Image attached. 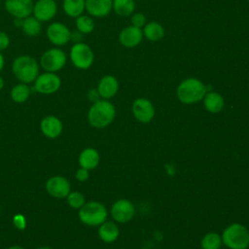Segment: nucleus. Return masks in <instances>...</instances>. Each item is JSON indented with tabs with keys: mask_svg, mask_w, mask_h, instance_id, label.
<instances>
[{
	"mask_svg": "<svg viewBox=\"0 0 249 249\" xmlns=\"http://www.w3.org/2000/svg\"><path fill=\"white\" fill-rule=\"evenodd\" d=\"M98 236L105 243H112L116 241L120 236V229L117 223L114 221H105L98 226Z\"/></svg>",
	"mask_w": 249,
	"mask_h": 249,
	"instance_id": "nucleus-20",
	"label": "nucleus"
},
{
	"mask_svg": "<svg viewBox=\"0 0 249 249\" xmlns=\"http://www.w3.org/2000/svg\"><path fill=\"white\" fill-rule=\"evenodd\" d=\"M37 249H53V248L47 247V246H43V247H39V248H37Z\"/></svg>",
	"mask_w": 249,
	"mask_h": 249,
	"instance_id": "nucleus-40",
	"label": "nucleus"
},
{
	"mask_svg": "<svg viewBox=\"0 0 249 249\" xmlns=\"http://www.w3.org/2000/svg\"><path fill=\"white\" fill-rule=\"evenodd\" d=\"M143 39V31L141 28L129 25L124 27L119 35L120 43L125 48H135Z\"/></svg>",
	"mask_w": 249,
	"mask_h": 249,
	"instance_id": "nucleus-16",
	"label": "nucleus"
},
{
	"mask_svg": "<svg viewBox=\"0 0 249 249\" xmlns=\"http://www.w3.org/2000/svg\"><path fill=\"white\" fill-rule=\"evenodd\" d=\"M30 93H31V90L27 84L18 83L12 88L10 91V96L14 102L23 103L29 98Z\"/></svg>",
	"mask_w": 249,
	"mask_h": 249,
	"instance_id": "nucleus-25",
	"label": "nucleus"
},
{
	"mask_svg": "<svg viewBox=\"0 0 249 249\" xmlns=\"http://www.w3.org/2000/svg\"><path fill=\"white\" fill-rule=\"evenodd\" d=\"M223 245L221 234L215 231L205 233L200 240L201 249H220Z\"/></svg>",
	"mask_w": 249,
	"mask_h": 249,
	"instance_id": "nucleus-27",
	"label": "nucleus"
},
{
	"mask_svg": "<svg viewBox=\"0 0 249 249\" xmlns=\"http://www.w3.org/2000/svg\"><path fill=\"white\" fill-rule=\"evenodd\" d=\"M5 66V58H4V55L2 54V53L0 52V72L3 70Z\"/></svg>",
	"mask_w": 249,
	"mask_h": 249,
	"instance_id": "nucleus-36",
	"label": "nucleus"
},
{
	"mask_svg": "<svg viewBox=\"0 0 249 249\" xmlns=\"http://www.w3.org/2000/svg\"><path fill=\"white\" fill-rule=\"evenodd\" d=\"M75 26L82 34H89L94 30L95 24L92 17L89 15H81L75 18Z\"/></svg>",
	"mask_w": 249,
	"mask_h": 249,
	"instance_id": "nucleus-28",
	"label": "nucleus"
},
{
	"mask_svg": "<svg viewBox=\"0 0 249 249\" xmlns=\"http://www.w3.org/2000/svg\"><path fill=\"white\" fill-rule=\"evenodd\" d=\"M66 200L68 205L74 209H80L86 203L85 196L77 191L70 192L66 196Z\"/></svg>",
	"mask_w": 249,
	"mask_h": 249,
	"instance_id": "nucleus-29",
	"label": "nucleus"
},
{
	"mask_svg": "<svg viewBox=\"0 0 249 249\" xmlns=\"http://www.w3.org/2000/svg\"><path fill=\"white\" fill-rule=\"evenodd\" d=\"M71 30L60 21H53L47 27L46 35L48 40L55 47L65 46L70 42Z\"/></svg>",
	"mask_w": 249,
	"mask_h": 249,
	"instance_id": "nucleus-11",
	"label": "nucleus"
},
{
	"mask_svg": "<svg viewBox=\"0 0 249 249\" xmlns=\"http://www.w3.org/2000/svg\"><path fill=\"white\" fill-rule=\"evenodd\" d=\"M113 0H86V11L92 18H104L110 14Z\"/></svg>",
	"mask_w": 249,
	"mask_h": 249,
	"instance_id": "nucleus-18",
	"label": "nucleus"
},
{
	"mask_svg": "<svg viewBox=\"0 0 249 249\" xmlns=\"http://www.w3.org/2000/svg\"><path fill=\"white\" fill-rule=\"evenodd\" d=\"M72 64L80 70L89 69L94 61V53L91 48L83 42L73 44L69 53Z\"/></svg>",
	"mask_w": 249,
	"mask_h": 249,
	"instance_id": "nucleus-7",
	"label": "nucleus"
},
{
	"mask_svg": "<svg viewBox=\"0 0 249 249\" xmlns=\"http://www.w3.org/2000/svg\"><path fill=\"white\" fill-rule=\"evenodd\" d=\"M57 13V4L54 0H37L34 2L32 16L41 22L52 20Z\"/></svg>",
	"mask_w": 249,
	"mask_h": 249,
	"instance_id": "nucleus-14",
	"label": "nucleus"
},
{
	"mask_svg": "<svg viewBox=\"0 0 249 249\" xmlns=\"http://www.w3.org/2000/svg\"><path fill=\"white\" fill-rule=\"evenodd\" d=\"M67 61V55L65 52L58 48H51L45 51L40 57V67L45 72H53L57 73L62 70Z\"/></svg>",
	"mask_w": 249,
	"mask_h": 249,
	"instance_id": "nucleus-6",
	"label": "nucleus"
},
{
	"mask_svg": "<svg viewBox=\"0 0 249 249\" xmlns=\"http://www.w3.org/2000/svg\"><path fill=\"white\" fill-rule=\"evenodd\" d=\"M110 214L116 223L125 224L133 219L135 206L127 198H119L112 204Z\"/></svg>",
	"mask_w": 249,
	"mask_h": 249,
	"instance_id": "nucleus-9",
	"label": "nucleus"
},
{
	"mask_svg": "<svg viewBox=\"0 0 249 249\" xmlns=\"http://www.w3.org/2000/svg\"><path fill=\"white\" fill-rule=\"evenodd\" d=\"M4 86H5L4 79H3V77H2V76H0V90H1V89H3Z\"/></svg>",
	"mask_w": 249,
	"mask_h": 249,
	"instance_id": "nucleus-38",
	"label": "nucleus"
},
{
	"mask_svg": "<svg viewBox=\"0 0 249 249\" xmlns=\"http://www.w3.org/2000/svg\"><path fill=\"white\" fill-rule=\"evenodd\" d=\"M10 42L9 35L4 31H0V52L7 50L10 46Z\"/></svg>",
	"mask_w": 249,
	"mask_h": 249,
	"instance_id": "nucleus-32",
	"label": "nucleus"
},
{
	"mask_svg": "<svg viewBox=\"0 0 249 249\" xmlns=\"http://www.w3.org/2000/svg\"><path fill=\"white\" fill-rule=\"evenodd\" d=\"M34 89L41 94H53L61 87V79L56 73L44 72L33 82Z\"/></svg>",
	"mask_w": 249,
	"mask_h": 249,
	"instance_id": "nucleus-8",
	"label": "nucleus"
},
{
	"mask_svg": "<svg viewBox=\"0 0 249 249\" xmlns=\"http://www.w3.org/2000/svg\"><path fill=\"white\" fill-rule=\"evenodd\" d=\"M8 249H24V248L22 246H20V245H12Z\"/></svg>",
	"mask_w": 249,
	"mask_h": 249,
	"instance_id": "nucleus-39",
	"label": "nucleus"
},
{
	"mask_svg": "<svg viewBox=\"0 0 249 249\" xmlns=\"http://www.w3.org/2000/svg\"><path fill=\"white\" fill-rule=\"evenodd\" d=\"M13 224L18 230L23 231L26 228V219L23 215L17 214L13 218Z\"/></svg>",
	"mask_w": 249,
	"mask_h": 249,
	"instance_id": "nucleus-31",
	"label": "nucleus"
},
{
	"mask_svg": "<svg viewBox=\"0 0 249 249\" xmlns=\"http://www.w3.org/2000/svg\"><path fill=\"white\" fill-rule=\"evenodd\" d=\"M40 64L31 55L21 54L12 62V72L19 83L31 84L40 74Z\"/></svg>",
	"mask_w": 249,
	"mask_h": 249,
	"instance_id": "nucleus-2",
	"label": "nucleus"
},
{
	"mask_svg": "<svg viewBox=\"0 0 249 249\" xmlns=\"http://www.w3.org/2000/svg\"><path fill=\"white\" fill-rule=\"evenodd\" d=\"M21 30L26 36L35 37L42 31V22L38 20L34 16H29L23 18Z\"/></svg>",
	"mask_w": 249,
	"mask_h": 249,
	"instance_id": "nucleus-24",
	"label": "nucleus"
},
{
	"mask_svg": "<svg viewBox=\"0 0 249 249\" xmlns=\"http://www.w3.org/2000/svg\"><path fill=\"white\" fill-rule=\"evenodd\" d=\"M143 36L149 41L158 42L164 36L163 26L157 21H150L143 26Z\"/></svg>",
	"mask_w": 249,
	"mask_h": 249,
	"instance_id": "nucleus-23",
	"label": "nucleus"
},
{
	"mask_svg": "<svg viewBox=\"0 0 249 249\" xmlns=\"http://www.w3.org/2000/svg\"><path fill=\"white\" fill-rule=\"evenodd\" d=\"M46 191L54 198H64L71 192V186L65 177L55 175L47 180Z\"/></svg>",
	"mask_w": 249,
	"mask_h": 249,
	"instance_id": "nucleus-12",
	"label": "nucleus"
},
{
	"mask_svg": "<svg viewBox=\"0 0 249 249\" xmlns=\"http://www.w3.org/2000/svg\"><path fill=\"white\" fill-rule=\"evenodd\" d=\"M87 95H88L89 100L91 101L92 103L95 102V101H97V100H99V98H100L99 93H98V91H97L96 89H90L88 91Z\"/></svg>",
	"mask_w": 249,
	"mask_h": 249,
	"instance_id": "nucleus-35",
	"label": "nucleus"
},
{
	"mask_svg": "<svg viewBox=\"0 0 249 249\" xmlns=\"http://www.w3.org/2000/svg\"><path fill=\"white\" fill-rule=\"evenodd\" d=\"M119 81L113 75L103 76L97 84V91L101 99H111L113 98L119 90Z\"/></svg>",
	"mask_w": 249,
	"mask_h": 249,
	"instance_id": "nucleus-15",
	"label": "nucleus"
},
{
	"mask_svg": "<svg viewBox=\"0 0 249 249\" xmlns=\"http://www.w3.org/2000/svg\"><path fill=\"white\" fill-rule=\"evenodd\" d=\"M40 128L42 133L46 137L50 139H54L61 134L63 125L61 121L57 117L50 115L42 119L40 123Z\"/></svg>",
	"mask_w": 249,
	"mask_h": 249,
	"instance_id": "nucleus-17",
	"label": "nucleus"
},
{
	"mask_svg": "<svg viewBox=\"0 0 249 249\" xmlns=\"http://www.w3.org/2000/svg\"><path fill=\"white\" fill-rule=\"evenodd\" d=\"M202 101L205 110L212 114H217L221 112L225 106L224 97L219 92L214 90L207 91Z\"/></svg>",
	"mask_w": 249,
	"mask_h": 249,
	"instance_id": "nucleus-21",
	"label": "nucleus"
},
{
	"mask_svg": "<svg viewBox=\"0 0 249 249\" xmlns=\"http://www.w3.org/2000/svg\"><path fill=\"white\" fill-rule=\"evenodd\" d=\"M62 9L67 17L76 18L86 11V0H63Z\"/></svg>",
	"mask_w": 249,
	"mask_h": 249,
	"instance_id": "nucleus-22",
	"label": "nucleus"
},
{
	"mask_svg": "<svg viewBox=\"0 0 249 249\" xmlns=\"http://www.w3.org/2000/svg\"><path fill=\"white\" fill-rule=\"evenodd\" d=\"M223 245L229 249H247L249 247V230L240 223L227 226L222 234Z\"/></svg>",
	"mask_w": 249,
	"mask_h": 249,
	"instance_id": "nucleus-4",
	"label": "nucleus"
},
{
	"mask_svg": "<svg viewBox=\"0 0 249 249\" xmlns=\"http://www.w3.org/2000/svg\"><path fill=\"white\" fill-rule=\"evenodd\" d=\"M78 161H79L80 167L86 168L88 170H91L98 166L100 161V155L96 149L89 147L84 149L80 153Z\"/></svg>",
	"mask_w": 249,
	"mask_h": 249,
	"instance_id": "nucleus-19",
	"label": "nucleus"
},
{
	"mask_svg": "<svg viewBox=\"0 0 249 249\" xmlns=\"http://www.w3.org/2000/svg\"><path fill=\"white\" fill-rule=\"evenodd\" d=\"M78 215L83 224L89 227H97L107 220L108 211L103 203L91 200L86 202L79 209Z\"/></svg>",
	"mask_w": 249,
	"mask_h": 249,
	"instance_id": "nucleus-5",
	"label": "nucleus"
},
{
	"mask_svg": "<svg viewBox=\"0 0 249 249\" xmlns=\"http://www.w3.org/2000/svg\"><path fill=\"white\" fill-rule=\"evenodd\" d=\"M131 25L136 27H143L146 24V18L142 13H133L131 15Z\"/></svg>",
	"mask_w": 249,
	"mask_h": 249,
	"instance_id": "nucleus-30",
	"label": "nucleus"
},
{
	"mask_svg": "<svg viewBox=\"0 0 249 249\" xmlns=\"http://www.w3.org/2000/svg\"><path fill=\"white\" fill-rule=\"evenodd\" d=\"M133 117L141 124H149L155 117L156 109L151 100L145 97L136 98L131 105Z\"/></svg>",
	"mask_w": 249,
	"mask_h": 249,
	"instance_id": "nucleus-10",
	"label": "nucleus"
},
{
	"mask_svg": "<svg viewBox=\"0 0 249 249\" xmlns=\"http://www.w3.org/2000/svg\"><path fill=\"white\" fill-rule=\"evenodd\" d=\"M83 35L80 31H78L77 29L75 30H71V33H70V41L73 42L74 44L76 43H80L82 42V39H83Z\"/></svg>",
	"mask_w": 249,
	"mask_h": 249,
	"instance_id": "nucleus-34",
	"label": "nucleus"
},
{
	"mask_svg": "<svg viewBox=\"0 0 249 249\" xmlns=\"http://www.w3.org/2000/svg\"><path fill=\"white\" fill-rule=\"evenodd\" d=\"M207 92V87L198 79L191 77L183 80L177 87L176 95L183 104H195L201 101Z\"/></svg>",
	"mask_w": 249,
	"mask_h": 249,
	"instance_id": "nucleus-3",
	"label": "nucleus"
},
{
	"mask_svg": "<svg viewBox=\"0 0 249 249\" xmlns=\"http://www.w3.org/2000/svg\"><path fill=\"white\" fill-rule=\"evenodd\" d=\"M89 170L86 169V168H83V167H80L77 169L76 173H75V178L80 181V182H86L89 177Z\"/></svg>",
	"mask_w": 249,
	"mask_h": 249,
	"instance_id": "nucleus-33",
	"label": "nucleus"
},
{
	"mask_svg": "<svg viewBox=\"0 0 249 249\" xmlns=\"http://www.w3.org/2000/svg\"><path fill=\"white\" fill-rule=\"evenodd\" d=\"M22 21H23L22 18H15V19H14V24H15V26H18V27H20V28H21Z\"/></svg>",
	"mask_w": 249,
	"mask_h": 249,
	"instance_id": "nucleus-37",
	"label": "nucleus"
},
{
	"mask_svg": "<svg viewBox=\"0 0 249 249\" xmlns=\"http://www.w3.org/2000/svg\"><path fill=\"white\" fill-rule=\"evenodd\" d=\"M134 0H113L112 10L120 17H128L134 13Z\"/></svg>",
	"mask_w": 249,
	"mask_h": 249,
	"instance_id": "nucleus-26",
	"label": "nucleus"
},
{
	"mask_svg": "<svg viewBox=\"0 0 249 249\" xmlns=\"http://www.w3.org/2000/svg\"><path fill=\"white\" fill-rule=\"evenodd\" d=\"M116 117V108L107 99H99L91 104L88 112L89 124L94 128H104L111 124Z\"/></svg>",
	"mask_w": 249,
	"mask_h": 249,
	"instance_id": "nucleus-1",
	"label": "nucleus"
},
{
	"mask_svg": "<svg viewBox=\"0 0 249 249\" xmlns=\"http://www.w3.org/2000/svg\"><path fill=\"white\" fill-rule=\"evenodd\" d=\"M33 0H5L4 8L14 18H25L31 16L33 11Z\"/></svg>",
	"mask_w": 249,
	"mask_h": 249,
	"instance_id": "nucleus-13",
	"label": "nucleus"
}]
</instances>
